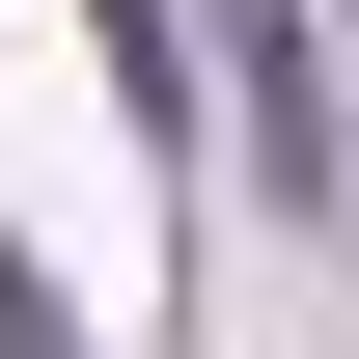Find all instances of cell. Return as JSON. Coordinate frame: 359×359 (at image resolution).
I'll use <instances>...</instances> for the list:
<instances>
[{
  "label": "cell",
  "mask_w": 359,
  "mask_h": 359,
  "mask_svg": "<svg viewBox=\"0 0 359 359\" xmlns=\"http://www.w3.org/2000/svg\"><path fill=\"white\" fill-rule=\"evenodd\" d=\"M194 28H222V83H249V138H276L304 194H332V83H304V28H276V0H194Z\"/></svg>",
  "instance_id": "obj_1"
}]
</instances>
